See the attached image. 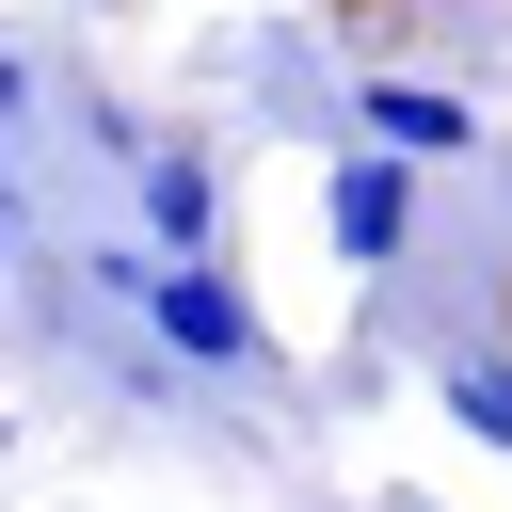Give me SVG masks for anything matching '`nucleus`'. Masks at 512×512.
<instances>
[{"mask_svg": "<svg viewBox=\"0 0 512 512\" xmlns=\"http://www.w3.org/2000/svg\"><path fill=\"white\" fill-rule=\"evenodd\" d=\"M0 272H16V192H0Z\"/></svg>", "mask_w": 512, "mask_h": 512, "instance_id": "0eeeda50", "label": "nucleus"}, {"mask_svg": "<svg viewBox=\"0 0 512 512\" xmlns=\"http://www.w3.org/2000/svg\"><path fill=\"white\" fill-rule=\"evenodd\" d=\"M0 128H32V64L16 48H0Z\"/></svg>", "mask_w": 512, "mask_h": 512, "instance_id": "423d86ee", "label": "nucleus"}, {"mask_svg": "<svg viewBox=\"0 0 512 512\" xmlns=\"http://www.w3.org/2000/svg\"><path fill=\"white\" fill-rule=\"evenodd\" d=\"M144 352H176L192 384H272V320H256V288H240L224 256H160V288H144Z\"/></svg>", "mask_w": 512, "mask_h": 512, "instance_id": "f257e3e1", "label": "nucleus"}, {"mask_svg": "<svg viewBox=\"0 0 512 512\" xmlns=\"http://www.w3.org/2000/svg\"><path fill=\"white\" fill-rule=\"evenodd\" d=\"M432 400H448L480 448H512V352H448V368H432Z\"/></svg>", "mask_w": 512, "mask_h": 512, "instance_id": "39448f33", "label": "nucleus"}, {"mask_svg": "<svg viewBox=\"0 0 512 512\" xmlns=\"http://www.w3.org/2000/svg\"><path fill=\"white\" fill-rule=\"evenodd\" d=\"M320 224H336V272H400L416 256V160H384V144H336V176H320Z\"/></svg>", "mask_w": 512, "mask_h": 512, "instance_id": "f03ea898", "label": "nucleus"}, {"mask_svg": "<svg viewBox=\"0 0 512 512\" xmlns=\"http://www.w3.org/2000/svg\"><path fill=\"white\" fill-rule=\"evenodd\" d=\"M128 240H144V256H224V176H208V144H144V160H128Z\"/></svg>", "mask_w": 512, "mask_h": 512, "instance_id": "7ed1b4c3", "label": "nucleus"}, {"mask_svg": "<svg viewBox=\"0 0 512 512\" xmlns=\"http://www.w3.org/2000/svg\"><path fill=\"white\" fill-rule=\"evenodd\" d=\"M352 144H384V160H416V176H432V160H464V144H480V112H464L448 80H368V96H352Z\"/></svg>", "mask_w": 512, "mask_h": 512, "instance_id": "20e7f679", "label": "nucleus"}]
</instances>
